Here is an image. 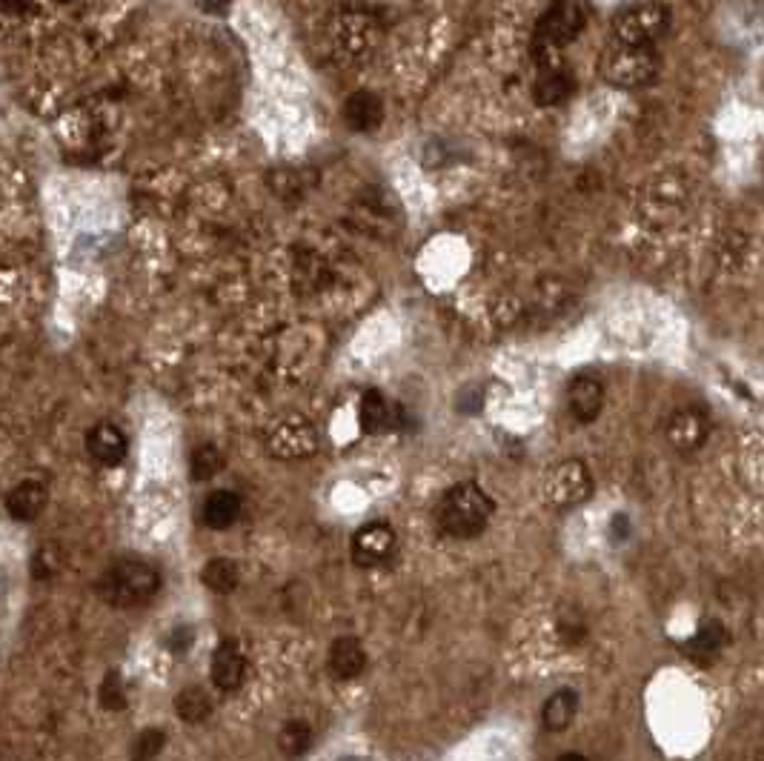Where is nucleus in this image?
Returning <instances> with one entry per match:
<instances>
[{
  "instance_id": "f257e3e1",
  "label": "nucleus",
  "mask_w": 764,
  "mask_h": 761,
  "mask_svg": "<svg viewBox=\"0 0 764 761\" xmlns=\"http://www.w3.org/2000/svg\"><path fill=\"white\" fill-rule=\"evenodd\" d=\"M161 587V573L144 561V558H118L109 564L104 576L98 578V596L104 598L109 607H138L158 593Z\"/></svg>"
},
{
  "instance_id": "f03ea898",
  "label": "nucleus",
  "mask_w": 764,
  "mask_h": 761,
  "mask_svg": "<svg viewBox=\"0 0 764 761\" xmlns=\"http://www.w3.org/2000/svg\"><path fill=\"white\" fill-rule=\"evenodd\" d=\"M490 515H493V501L473 481H461V484L450 487L435 510L441 533L453 535V538L478 535L487 527Z\"/></svg>"
},
{
  "instance_id": "7ed1b4c3",
  "label": "nucleus",
  "mask_w": 764,
  "mask_h": 761,
  "mask_svg": "<svg viewBox=\"0 0 764 761\" xmlns=\"http://www.w3.org/2000/svg\"><path fill=\"white\" fill-rule=\"evenodd\" d=\"M587 23V6L581 3H556L550 6L536 23L533 41H530V55L538 69L556 66L561 61V52L570 41H576L581 29Z\"/></svg>"
},
{
  "instance_id": "20e7f679",
  "label": "nucleus",
  "mask_w": 764,
  "mask_h": 761,
  "mask_svg": "<svg viewBox=\"0 0 764 761\" xmlns=\"http://www.w3.org/2000/svg\"><path fill=\"white\" fill-rule=\"evenodd\" d=\"M659 52L653 46L613 43L601 55V78L619 89H639L659 75Z\"/></svg>"
},
{
  "instance_id": "39448f33",
  "label": "nucleus",
  "mask_w": 764,
  "mask_h": 761,
  "mask_svg": "<svg viewBox=\"0 0 764 761\" xmlns=\"http://www.w3.org/2000/svg\"><path fill=\"white\" fill-rule=\"evenodd\" d=\"M670 26V9L659 3L624 6L613 18V43L627 46H653Z\"/></svg>"
},
{
  "instance_id": "423d86ee",
  "label": "nucleus",
  "mask_w": 764,
  "mask_h": 761,
  "mask_svg": "<svg viewBox=\"0 0 764 761\" xmlns=\"http://www.w3.org/2000/svg\"><path fill=\"white\" fill-rule=\"evenodd\" d=\"M687 198H690V186L687 181H682L679 175H661V178H653L647 181L644 192H641L639 209L641 215L650 221V224H670L682 215L687 209Z\"/></svg>"
},
{
  "instance_id": "0eeeda50",
  "label": "nucleus",
  "mask_w": 764,
  "mask_h": 761,
  "mask_svg": "<svg viewBox=\"0 0 764 761\" xmlns=\"http://www.w3.org/2000/svg\"><path fill=\"white\" fill-rule=\"evenodd\" d=\"M544 493L553 507H579L590 495H593V475L587 470V464L579 458H567L556 464L547 478H544Z\"/></svg>"
},
{
  "instance_id": "6e6552de",
  "label": "nucleus",
  "mask_w": 764,
  "mask_h": 761,
  "mask_svg": "<svg viewBox=\"0 0 764 761\" xmlns=\"http://www.w3.org/2000/svg\"><path fill=\"white\" fill-rule=\"evenodd\" d=\"M267 450L284 461H298V458H310L318 450V430L312 427L307 418H284L278 421L267 435Z\"/></svg>"
},
{
  "instance_id": "1a4fd4ad",
  "label": "nucleus",
  "mask_w": 764,
  "mask_h": 761,
  "mask_svg": "<svg viewBox=\"0 0 764 761\" xmlns=\"http://www.w3.org/2000/svg\"><path fill=\"white\" fill-rule=\"evenodd\" d=\"M395 533L390 524L384 521H372V524H364L358 533L352 535L350 553L352 561L364 570H372V567H381L387 564L395 553Z\"/></svg>"
},
{
  "instance_id": "9d476101",
  "label": "nucleus",
  "mask_w": 764,
  "mask_h": 761,
  "mask_svg": "<svg viewBox=\"0 0 764 761\" xmlns=\"http://www.w3.org/2000/svg\"><path fill=\"white\" fill-rule=\"evenodd\" d=\"M86 453L101 467H118L129 453V441L124 430L112 421H101L86 432Z\"/></svg>"
},
{
  "instance_id": "9b49d317",
  "label": "nucleus",
  "mask_w": 764,
  "mask_h": 761,
  "mask_svg": "<svg viewBox=\"0 0 764 761\" xmlns=\"http://www.w3.org/2000/svg\"><path fill=\"white\" fill-rule=\"evenodd\" d=\"M710 424L699 410H679L667 421V441L679 453H696L707 441Z\"/></svg>"
},
{
  "instance_id": "f8f14e48",
  "label": "nucleus",
  "mask_w": 764,
  "mask_h": 761,
  "mask_svg": "<svg viewBox=\"0 0 764 761\" xmlns=\"http://www.w3.org/2000/svg\"><path fill=\"white\" fill-rule=\"evenodd\" d=\"M244 679H247V659H244L241 647L235 641H224L215 650V656H212V681H215V687L224 690V693H232V690H238L244 684Z\"/></svg>"
},
{
  "instance_id": "ddd939ff",
  "label": "nucleus",
  "mask_w": 764,
  "mask_h": 761,
  "mask_svg": "<svg viewBox=\"0 0 764 761\" xmlns=\"http://www.w3.org/2000/svg\"><path fill=\"white\" fill-rule=\"evenodd\" d=\"M401 418L404 412L398 404L387 401L378 390H367L364 398H361V427L370 432V435H378V432L398 430L401 427Z\"/></svg>"
},
{
  "instance_id": "4468645a",
  "label": "nucleus",
  "mask_w": 764,
  "mask_h": 761,
  "mask_svg": "<svg viewBox=\"0 0 764 761\" xmlns=\"http://www.w3.org/2000/svg\"><path fill=\"white\" fill-rule=\"evenodd\" d=\"M567 404L579 421H596L599 412L604 410V387L599 378L593 375L573 378V384L567 387Z\"/></svg>"
},
{
  "instance_id": "2eb2a0df",
  "label": "nucleus",
  "mask_w": 764,
  "mask_h": 761,
  "mask_svg": "<svg viewBox=\"0 0 764 761\" xmlns=\"http://www.w3.org/2000/svg\"><path fill=\"white\" fill-rule=\"evenodd\" d=\"M344 121L355 132H372L384 121V103L370 89H358L344 103Z\"/></svg>"
},
{
  "instance_id": "dca6fc26",
  "label": "nucleus",
  "mask_w": 764,
  "mask_h": 761,
  "mask_svg": "<svg viewBox=\"0 0 764 761\" xmlns=\"http://www.w3.org/2000/svg\"><path fill=\"white\" fill-rule=\"evenodd\" d=\"M570 92H573V75H570L567 63L538 69L536 83H533V101L541 103V106H556Z\"/></svg>"
},
{
  "instance_id": "f3484780",
  "label": "nucleus",
  "mask_w": 764,
  "mask_h": 761,
  "mask_svg": "<svg viewBox=\"0 0 764 761\" xmlns=\"http://www.w3.org/2000/svg\"><path fill=\"white\" fill-rule=\"evenodd\" d=\"M579 704V693H576L573 687H558L556 693L544 701V707H541V724H544V730H550V733L567 730V727L576 721V716H579Z\"/></svg>"
},
{
  "instance_id": "a211bd4d",
  "label": "nucleus",
  "mask_w": 764,
  "mask_h": 761,
  "mask_svg": "<svg viewBox=\"0 0 764 761\" xmlns=\"http://www.w3.org/2000/svg\"><path fill=\"white\" fill-rule=\"evenodd\" d=\"M367 667V653L361 647V641L352 636L335 638L330 647V670L338 679H355L361 676Z\"/></svg>"
},
{
  "instance_id": "6ab92c4d",
  "label": "nucleus",
  "mask_w": 764,
  "mask_h": 761,
  "mask_svg": "<svg viewBox=\"0 0 764 761\" xmlns=\"http://www.w3.org/2000/svg\"><path fill=\"white\" fill-rule=\"evenodd\" d=\"M46 487L41 481H21L12 493L6 495V510L15 521H35L46 507Z\"/></svg>"
},
{
  "instance_id": "aec40b11",
  "label": "nucleus",
  "mask_w": 764,
  "mask_h": 761,
  "mask_svg": "<svg viewBox=\"0 0 764 761\" xmlns=\"http://www.w3.org/2000/svg\"><path fill=\"white\" fill-rule=\"evenodd\" d=\"M241 515V498L232 490H215L204 501V524L212 530H227Z\"/></svg>"
},
{
  "instance_id": "412c9836",
  "label": "nucleus",
  "mask_w": 764,
  "mask_h": 761,
  "mask_svg": "<svg viewBox=\"0 0 764 761\" xmlns=\"http://www.w3.org/2000/svg\"><path fill=\"white\" fill-rule=\"evenodd\" d=\"M724 641H727V633H724L722 624H719V621H704L702 630L687 641V647H684V650H687V656H690L693 661H699V664H710V661L722 653Z\"/></svg>"
},
{
  "instance_id": "4be33fe9",
  "label": "nucleus",
  "mask_w": 764,
  "mask_h": 761,
  "mask_svg": "<svg viewBox=\"0 0 764 761\" xmlns=\"http://www.w3.org/2000/svg\"><path fill=\"white\" fill-rule=\"evenodd\" d=\"M372 18L364 12V9H350L344 12V21H341V43L347 52H364L372 41Z\"/></svg>"
},
{
  "instance_id": "5701e85b",
  "label": "nucleus",
  "mask_w": 764,
  "mask_h": 761,
  "mask_svg": "<svg viewBox=\"0 0 764 761\" xmlns=\"http://www.w3.org/2000/svg\"><path fill=\"white\" fill-rule=\"evenodd\" d=\"M201 581L207 584L212 593L227 596V593H232V590L238 587V581H241V570H238V564H235L232 558H212V561L204 564Z\"/></svg>"
},
{
  "instance_id": "b1692460",
  "label": "nucleus",
  "mask_w": 764,
  "mask_h": 761,
  "mask_svg": "<svg viewBox=\"0 0 764 761\" xmlns=\"http://www.w3.org/2000/svg\"><path fill=\"white\" fill-rule=\"evenodd\" d=\"M175 713L178 719L189 721V724H198L204 721L212 713V699L207 696V690L201 687H186L175 696Z\"/></svg>"
},
{
  "instance_id": "393cba45",
  "label": "nucleus",
  "mask_w": 764,
  "mask_h": 761,
  "mask_svg": "<svg viewBox=\"0 0 764 761\" xmlns=\"http://www.w3.org/2000/svg\"><path fill=\"white\" fill-rule=\"evenodd\" d=\"M278 747H281V753H284V756H290V759L304 756V753L312 747L310 724L298 719L287 721V724L281 727V733H278Z\"/></svg>"
},
{
  "instance_id": "a878e982",
  "label": "nucleus",
  "mask_w": 764,
  "mask_h": 761,
  "mask_svg": "<svg viewBox=\"0 0 764 761\" xmlns=\"http://www.w3.org/2000/svg\"><path fill=\"white\" fill-rule=\"evenodd\" d=\"M189 470H192V478L195 481H209V478H215V475L224 470V455L218 447H198L192 458H189Z\"/></svg>"
},
{
  "instance_id": "bb28decb",
  "label": "nucleus",
  "mask_w": 764,
  "mask_h": 761,
  "mask_svg": "<svg viewBox=\"0 0 764 761\" xmlns=\"http://www.w3.org/2000/svg\"><path fill=\"white\" fill-rule=\"evenodd\" d=\"M61 567H63V550L58 547V544H41L38 547V553H35V558H32V573H35V578H52V576H58L61 573Z\"/></svg>"
},
{
  "instance_id": "cd10ccee",
  "label": "nucleus",
  "mask_w": 764,
  "mask_h": 761,
  "mask_svg": "<svg viewBox=\"0 0 764 761\" xmlns=\"http://www.w3.org/2000/svg\"><path fill=\"white\" fill-rule=\"evenodd\" d=\"M164 744H166L164 730L149 727V730H144V733H138V736H135V744H132V761H155L158 756H161Z\"/></svg>"
},
{
  "instance_id": "c85d7f7f",
  "label": "nucleus",
  "mask_w": 764,
  "mask_h": 761,
  "mask_svg": "<svg viewBox=\"0 0 764 761\" xmlns=\"http://www.w3.org/2000/svg\"><path fill=\"white\" fill-rule=\"evenodd\" d=\"M101 704L106 710H124L126 707V693H124V681H121V673L109 670L106 673L104 684H101Z\"/></svg>"
},
{
  "instance_id": "c756f323",
  "label": "nucleus",
  "mask_w": 764,
  "mask_h": 761,
  "mask_svg": "<svg viewBox=\"0 0 764 761\" xmlns=\"http://www.w3.org/2000/svg\"><path fill=\"white\" fill-rule=\"evenodd\" d=\"M192 641H195V630L181 624V627L172 630V636L166 638V647H169L172 653H186V650L192 647Z\"/></svg>"
},
{
  "instance_id": "7c9ffc66",
  "label": "nucleus",
  "mask_w": 764,
  "mask_h": 761,
  "mask_svg": "<svg viewBox=\"0 0 764 761\" xmlns=\"http://www.w3.org/2000/svg\"><path fill=\"white\" fill-rule=\"evenodd\" d=\"M624 533H630V521H627L624 515H616V518H613V535L621 538Z\"/></svg>"
},
{
  "instance_id": "2f4dec72",
  "label": "nucleus",
  "mask_w": 764,
  "mask_h": 761,
  "mask_svg": "<svg viewBox=\"0 0 764 761\" xmlns=\"http://www.w3.org/2000/svg\"><path fill=\"white\" fill-rule=\"evenodd\" d=\"M556 761H587L581 753H564V756H558Z\"/></svg>"
},
{
  "instance_id": "473e14b6",
  "label": "nucleus",
  "mask_w": 764,
  "mask_h": 761,
  "mask_svg": "<svg viewBox=\"0 0 764 761\" xmlns=\"http://www.w3.org/2000/svg\"><path fill=\"white\" fill-rule=\"evenodd\" d=\"M338 761H367V759H358V756H344V759Z\"/></svg>"
},
{
  "instance_id": "72a5a7b5",
  "label": "nucleus",
  "mask_w": 764,
  "mask_h": 761,
  "mask_svg": "<svg viewBox=\"0 0 764 761\" xmlns=\"http://www.w3.org/2000/svg\"><path fill=\"white\" fill-rule=\"evenodd\" d=\"M599 761H604V759H599Z\"/></svg>"
}]
</instances>
